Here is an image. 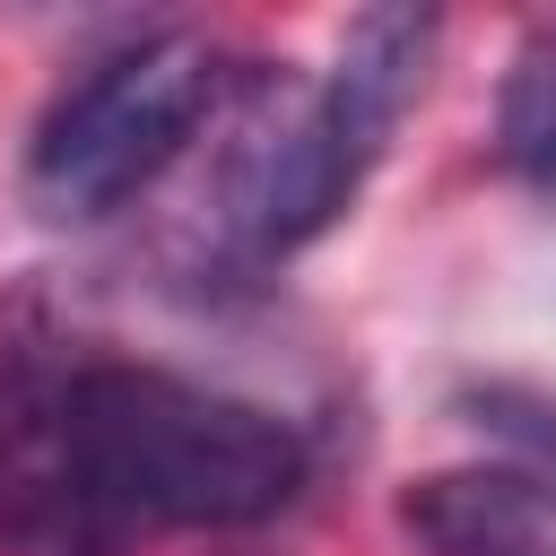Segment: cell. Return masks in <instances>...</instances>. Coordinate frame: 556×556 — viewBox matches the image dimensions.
I'll return each mask as SVG.
<instances>
[{"label":"cell","mask_w":556,"mask_h":556,"mask_svg":"<svg viewBox=\"0 0 556 556\" xmlns=\"http://www.w3.org/2000/svg\"><path fill=\"white\" fill-rule=\"evenodd\" d=\"M304 486V434L174 365L87 356L35 304L0 321V547L113 556L139 530H252Z\"/></svg>","instance_id":"cell-1"},{"label":"cell","mask_w":556,"mask_h":556,"mask_svg":"<svg viewBox=\"0 0 556 556\" xmlns=\"http://www.w3.org/2000/svg\"><path fill=\"white\" fill-rule=\"evenodd\" d=\"M426 52H434V17L374 9L339 35L330 70L261 96V113L235 130V165H226V191L208 217L217 269L261 278L348 217V200L365 191L400 113L426 87Z\"/></svg>","instance_id":"cell-2"},{"label":"cell","mask_w":556,"mask_h":556,"mask_svg":"<svg viewBox=\"0 0 556 556\" xmlns=\"http://www.w3.org/2000/svg\"><path fill=\"white\" fill-rule=\"evenodd\" d=\"M226 61L200 35H139L104 61H87L26 148V200L52 226H96L122 200H139L217 113Z\"/></svg>","instance_id":"cell-3"},{"label":"cell","mask_w":556,"mask_h":556,"mask_svg":"<svg viewBox=\"0 0 556 556\" xmlns=\"http://www.w3.org/2000/svg\"><path fill=\"white\" fill-rule=\"evenodd\" d=\"M408 539L426 556H556V478L521 460L443 469L408 495Z\"/></svg>","instance_id":"cell-4"},{"label":"cell","mask_w":556,"mask_h":556,"mask_svg":"<svg viewBox=\"0 0 556 556\" xmlns=\"http://www.w3.org/2000/svg\"><path fill=\"white\" fill-rule=\"evenodd\" d=\"M495 148L504 165L556 200V26H539L513 70H504V96H495Z\"/></svg>","instance_id":"cell-5"},{"label":"cell","mask_w":556,"mask_h":556,"mask_svg":"<svg viewBox=\"0 0 556 556\" xmlns=\"http://www.w3.org/2000/svg\"><path fill=\"white\" fill-rule=\"evenodd\" d=\"M469 417H478L495 443H513V460H521V469H547V478H556V391L486 382V391H469Z\"/></svg>","instance_id":"cell-6"}]
</instances>
